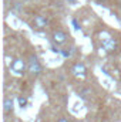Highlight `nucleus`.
<instances>
[{
	"mask_svg": "<svg viewBox=\"0 0 121 122\" xmlns=\"http://www.w3.org/2000/svg\"><path fill=\"white\" fill-rule=\"evenodd\" d=\"M71 72H73V75H74L76 78H78V80H84V78L87 77V68H86V65H84L83 62H76V64L71 67Z\"/></svg>",
	"mask_w": 121,
	"mask_h": 122,
	"instance_id": "f03ea898",
	"label": "nucleus"
},
{
	"mask_svg": "<svg viewBox=\"0 0 121 122\" xmlns=\"http://www.w3.org/2000/svg\"><path fill=\"white\" fill-rule=\"evenodd\" d=\"M103 46H104V48L107 50V51H113V50H116V41L113 40V38H108V40H104V43H103Z\"/></svg>",
	"mask_w": 121,
	"mask_h": 122,
	"instance_id": "0eeeda50",
	"label": "nucleus"
},
{
	"mask_svg": "<svg viewBox=\"0 0 121 122\" xmlns=\"http://www.w3.org/2000/svg\"><path fill=\"white\" fill-rule=\"evenodd\" d=\"M67 34L64 33V31H61V30H57V31H54L53 33V41L57 44V46H61V44H64L66 41H67Z\"/></svg>",
	"mask_w": 121,
	"mask_h": 122,
	"instance_id": "20e7f679",
	"label": "nucleus"
},
{
	"mask_svg": "<svg viewBox=\"0 0 121 122\" xmlns=\"http://www.w3.org/2000/svg\"><path fill=\"white\" fill-rule=\"evenodd\" d=\"M57 122H68V121H67L66 118H59V121H57Z\"/></svg>",
	"mask_w": 121,
	"mask_h": 122,
	"instance_id": "9d476101",
	"label": "nucleus"
},
{
	"mask_svg": "<svg viewBox=\"0 0 121 122\" xmlns=\"http://www.w3.org/2000/svg\"><path fill=\"white\" fill-rule=\"evenodd\" d=\"M97 1H98V3H103V1H105V0H97Z\"/></svg>",
	"mask_w": 121,
	"mask_h": 122,
	"instance_id": "9b49d317",
	"label": "nucleus"
},
{
	"mask_svg": "<svg viewBox=\"0 0 121 122\" xmlns=\"http://www.w3.org/2000/svg\"><path fill=\"white\" fill-rule=\"evenodd\" d=\"M10 70L13 71V74H16V75H22L26 70H27V65H26V61L22 60V58H17V60H14L11 62V65H10Z\"/></svg>",
	"mask_w": 121,
	"mask_h": 122,
	"instance_id": "7ed1b4c3",
	"label": "nucleus"
},
{
	"mask_svg": "<svg viewBox=\"0 0 121 122\" xmlns=\"http://www.w3.org/2000/svg\"><path fill=\"white\" fill-rule=\"evenodd\" d=\"M3 109L6 114H10L13 111V99L11 98H6L4 102H3Z\"/></svg>",
	"mask_w": 121,
	"mask_h": 122,
	"instance_id": "423d86ee",
	"label": "nucleus"
},
{
	"mask_svg": "<svg viewBox=\"0 0 121 122\" xmlns=\"http://www.w3.org/2000/svg\"><path fill=\"white\" fill-rule=\"evenodd\" d=\"M49 24V19L46 17V16H36L34 17V20H33V26L36 27V29H43V27H46Z\"/></svg>",
	"mask_w": 121,
	"mask_h": 122,
	"instance_id": "39448f33",
	"label": "nucleus"
},
{
	"mask_svg": "<svg viewBox=\"0 0 121 122\" xmlns=\"http://www.w3.org/2000/svg\"><path fill=\"white\" fill-rule=\"evenodd\" d=\"M27 70H29V72H31V74H36V75H38V74L43 71V67H41L40 61H38V58H37L36 56H31L30 58H29Z\"/></svg>",
	"mask_w": 121,
	"mask_h": 122,
	"instance_id": "f257e3e1",
	"label": "nucleus"
},
{
	"mask_svg": "<svg viewBox=\"0 0 121 122\" xmlns=\"http://www.w3.org/2000/svg\"><path fill=\"white\" fill-rule=\"evenodd\" d=\"M19 104H20L22 108L26 107V105H27V98H26V97H20V98H19Z\"/></svg>",
	"mask_w": 121,
	"mask_h": 122,
	"instance_id": "6e6552de",
	"label": "nucleus"
},
{
	"mask_svg": "<svg viewBox=\"0 0 121 122\" xmlns=\"http://www.w3.org/2000/svg\"><path fill=\"white\" fill-rule=\"evenodd\" d=\"M73 24L76 26V29H80V27H78V23H77V20H73Z\"/></svg>",
	"mask_w": 121,
	"mask_h": 122,
	"instance_id": "1a4fd4ad",
	"label": "nucleus"
}]
</instances>
